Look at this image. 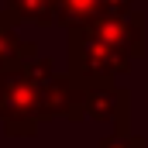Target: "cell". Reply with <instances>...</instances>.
I'll use <instances>...</instances> for the list:
<instances>
[{"label": "cell", "mask_w": 148, "mask_h": 148, "mask_svg": "<svg viewBox=\"0 0 148 148\" xmlns=\"http://www.w3.org/2000/svg\"><path fill=\"white\" fill-rule=\"evenodd\" d=\"M0 107H3V131L7 138H31L41 124L59 121L45 86H38L24 66L0 73Z\"/></svg>", "instance_id": "obj_1"}, {"label": "cell", "mask_w": 148, "mask_h": 148, "mask_svg": "<svg viewBox=\"0 0 148 148\" xmlns=\"http://www.w3.org/2000/svg\"><path fill=\"white\" fill-rule=\"evenodd\" d=\"M69 35V52H66V73L79 83H93V79H117L131 73L134 55L127 48H117L103 38L86 35L83 28L66 31Z\"/></svg>", "instance_id": "obj_2"}, {"label": "cell", "mask_w": 148, "mask_h": 148, "mask_svg": "<svg viewBox=\"0 0 148 148\" xmlns=\"http://www.w3.org/2000/svg\"><path fill=\"white\" fill-rule=\"evenodd\" d=\"M86 117L97 124H114L117 131H131V90L117 79L86 83Z\"/></svg>", "instance_id": "obj_3"}, {"label": "cell", "mask_w": 148, "mask_h": 148, "mask_svg": "<svg viewBox=\"0 0 148 148\" xmlns=\"http://www.w3.org/2000/svg\"><path fill=\"white\" fill-rule=\"evenodd\" d=\"M145 28H148V14L145 10H131V14H103L97 21H90L83 31L93 38H103L117 48H127L134 59L148 52V38H145Z\"/></svg>", "instance_id": "obj_4"}, {"label": "cell", "mask_w": 148, "mask_h": 148, "mask_svg": "<svg viewBox=\"0 0 148 148\" xmlns=\"http://www.w3.org/2000/svg\"><path fill=\"white\" fill-rule=\"evenodd\" d=\"M14 24H17V21H14L7 10H0V73L24 66V62L38 52L31 41H24V38L14 31Z\"/></svg>", "instance_id": "obj_5"}, {"label": "cell", "mask_w": 148, "mask_h": 148, "mask_svg": "<svg viewBox=\"0 0 148 148\" xmlns=\"http://www.w3.org/2000/svg\"><path fill=\"white\" fill-rule=\"evenodd\" d=\"M103 14V0H59L55 7V28H86L90 21H97Z\"/></svg>", "instance_id": "obj_6"}, {"label": "cell", "mask_w": 148, "mask_h": 148, "mask_svg": "<svg viewBox=\"0 0 148 148\" xmlns=\"http://www.w3.org/2000/svg\"><path fill=\"white\" fill-rule=\"evenodd\" d=\"M7 14L14 21H28L38 28H55V7L59 0H3Z\"/></svg>", "instance_id": "obj_7"}, {"label": "cell", "mask_w": 148, "mask_h": 148, "mask_svg": "<svg viewBox=\"0 0 148 148\" xmlns=\"http://www.w3.org/2000/svg\"><path fill=\"white\" fill-rule=\"evenodd\" d=\"M24 73L31 76V79H35L38 86H48V83H52V79L59 76V69H55V62H52L48 55H41V52H35V55H31V59L24 62Z\"/></svg>", "instance_id": "obj_8"}, {"label": "cell", "mask_w": 148, "mask_h": 148, "mask_svg": "<svg viewBox=\"0 0 148 148\" xmlns=\"http://www.w3.org/2000/svg\"><path fill=\"white\" fill-rule=\"evenodd\" d=\"M93 148H145V138L141 134H131V131H114L107 138H100Z\"/></svg>", "instance_id": "obj_9"}, {"label": "cell", "mask_w": 148, "mask_h": 148, "mask_svg": "<svg viewBox=\"0 0 148 148\" xmlns=\"http://www.w3.org/2000/svg\"><path fill=\"white\" fill-rule=\"evenodd\" d=\"M131 10H134V0H103V14H110V17L114 14H131Z\"/></svg>", "instance_id": "obj_10"}, {"label": "cell", "mask_w": 148, "mask_h": 148, "mask_svg": "<svg viewBox=\"0 0 148 148\" xmlns=\"http://www.w3.org/2000/svg\"><path fill=\"white\" fill-rule=\"evenodd\" d=\"M0 121H3V107H0Z\"/></svg>", "instance_id": "obj_11"}]
</instances>
